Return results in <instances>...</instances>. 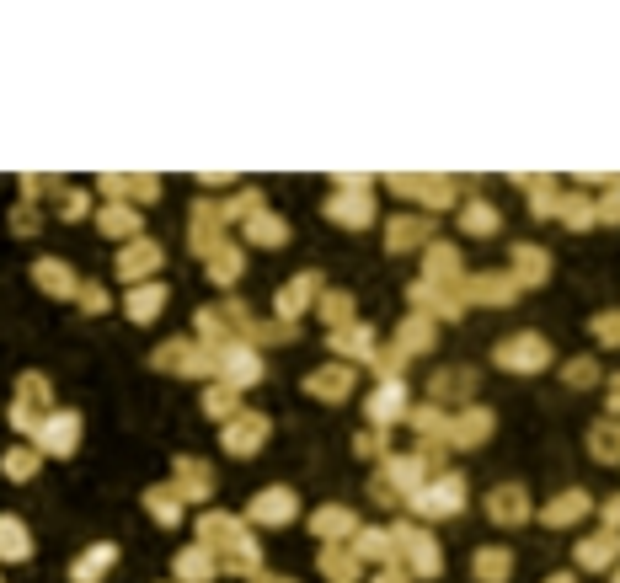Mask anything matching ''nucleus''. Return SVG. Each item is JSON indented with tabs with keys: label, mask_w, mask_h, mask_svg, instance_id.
Segmentation results:
<instances>
[{
	"label": "nucleus",
	"mask_w": 620,
	"mask_h": 583,
	"mask_svg": "<svg viewBox=\"0 0 620 583\" xmlns=\"http://www.w3.org/2000/svg\"><path fill=\"white\" fill-rule=\"evenodd\" d=\"M204 407H209V418H225V423H230V418H236V412H241V407H236V391H230V386H225V391L214 386V391L204 396Z\"/></svg>",
	"instance_id": "6ab92c4d"
},
{
	"label": "nucleus",
	"mask_w": 620,
	"mask_h": 583,
	"mask_svg": "<svg viewBox=\"0 0 620 583\" xmlns=\"http://www.w3.org/2000/svg\"><path fill=\"white\" fill-rule=\"evenodd\" d=\"M262 439H268V418H262V412H236V418L225 423V450L230 455H252Z\"/></svg>",
	"instance_id": "f03ea898"
},
{
	"label": "nucleus",
	"mask_w": 620,
	"mask_h": 583,
	"mask_svg": "<svg viewBox=\"0 0 620 583\" xmlns=\"http://www.w3.org/2000/svg\"><path fill=\"white\" fill-rule=\"evenodd\" d=\"M305 391L310 396H327V402H343L353 391V364H327V370L305 375Z\"/></svg>",
	"instance_id": "7ed1b4c3"
},
{
	"label": "nucleus",
	"mask_w": 620,
	"mask_h": 583,
	"mask_svg": "<svg viewBox=\"0 0 620 583\" xmlns=\"http://www.w3.org/2000/svg\"><path fill=\"white\" fill-rule=\"evenodd\" d=\"M423 236H428L423 220H401V225H391V241H385V247H391V252H407V247H417Z\"/></svg>",
	"instance_id": "f3484780"
},
{
	"label": "nucleus",
	"mask_w": 620,
	"mask_h": 583,
	"mask_svg": "<svg viewBox=\"0 0 620 583\" xmlns=\"http://www.w3.org/2000/svg\"><path fill=\"white\" fill-rule=\"evenodd\" d=\"M604 514H610V519H620V498H615V503H610V509H604Z\"/></svg>",
	"instance_id": "473e14b6"
},
{
	"label": "nucleus",
	"mask_w": 620,
	"mask_h": 583,
	"mask_svg": "<svg viewBox=\"0 0 620 583\" xmlns=\"http://www.w3.org/2000/svg\"><path fill=\"white\" fill-rule=\"evenodd\" d=\"M102 225L113 230V236H139V230H134V214H129V209H107V214H102Z\"/></svg>",
	"instance_id": "a878e982"
},
{
	"label": "nucleus",
	"mask_w": 620,
	"mask_h": 583,
	"mask_svg": "<svg viewBox=\"0 0 620 583\" xmlns=\"http://www.w3.org/2000/svg\"><path fill=\"white\" fill-rule=\"evenodd\" d=\"M487 434H492V412H482V407L460 412V418L449 423V444H476V439H487Z\"/></svg>",
	"instance_id": "423d86ee"
},
{
	"label": "nucleus",
	"mask_w": 620,
	"mask_h": 583,
	"mask_svg": "<svg viewBox=\"0 0 620 583\" xmlns=\"http://www.w3.org/2000/svg\"><path fill=\"white\" fill-rule=\"evenodd\" d=\"M567 386H578V391L599 386V364H594V359H572V364H567Z\"/></svg>",
	"instance_id": "aec40b11"
},
{
	"label": "nucleus",
	"mask_w": 620,
	"mask_h": 583,
	"mask_svg": "<svg viewBox=\"0 0 620 583\" xmlns=\"http://www.w3.org/2000/svg\"><path fill=\"white\" fill-rule=\"evenodd\" d=\"M583 509H588V498L583 493H567L562 503H551V519H578Z\"/></svg>",
	"instance_id": "cd10ccee"
},
{
	"label": "nucleus",
	"mask_w": 620,
	"mask_h": 583,
	"mask_svg": "<svg viewBox=\"0 0 620 583\" xmlns=\"http://www.w3.org/2000/svg\"><path fill=\"white\" fill-rule=\"evenodd\" d=\"M327 214H332V220H343V225H369L375 204H369V193H364V182H359V188H353V198H348V193H343V198H332Z\"/></svg>",
	"instance_id": "39448f33"
},
{
	"label": "nucleus",
	"mask_w": 620,
	"mask_h": 583,
	"mask_svg": "<svg viewBox=\"0 0 620 583\" xmlns=\"http://www.w3.org/2000/svg\"><path fill=\"white\" fill-rule=\"evenodd\" d=\"M369 412H375V423H391V418H401V412H407V391H401V380H396V386L385 380V386L375 391V402H369Z\"/></svg>",
	"instance_id": "9b49d317"
},
{
	"label": "nucleus",
	"mask_w": 620,
	"mask_h": 583,
	"mask_svg": "<svg viewBox=\"0 0 620 583\" xmlns=\"http://www.w3.org/2000/svg\"><path fill=\"white\" fill-rule=\"evenodd\" d=\"M209 273H214L220 284H230V279L241 273V252H236V247H214V252H209Z\"/></svg>",
	"instance_id": "dca6fc26"
},
{
	"label": "nucleus",
	"mask_w": 620,
	"mask_h": 583,
	"mask_svg": "<svg viewBox=\"0 0 620 583\" xmlns=\"http://www.w3.org/2000/svg\"><path fill=\"white\" fill-rule=\"evenodd\" d=\"M465 386H471V375H433V396H439V402H444V396H455V391H465Z\"/></svg>",
	"instance_id": "c85d7f7f"
},
{
	"label": "nucleus",
	"mask_w": 620,
	"mask_h": 583,
	"mask_svg": "<svg viewBox=\"0 0 620 583\" xmlns=\"http://www.w3.org/2000/svg\"><path fill=\"white\" fill-rule=\"evenodd\" d=\"M155 268H161V247H155V241H134V247H123V257H118L123 279H150Z\"/></svg>",
	"instance_id": "20e7f679"
},
{
	"label": "nucleus",
	"mask_w": 620,
	"mask_h": 583,
	"mask_svg": "<svg viewBox=\"0 0 620 583\" xmlns=\"http://www.w3.org/2000/svg\"><path fill=\"white\" fill-rule=\"evenodd\" d=\"M161 300H166V289H161V284L134 289V295H129V316H134V321H150L155 311H161Z\"/></svg>",
	"instance_id": "2eb2a0df"
},
{
	"label": "nucleus",
	"mask_w": 620,
	"mask_h": 583,
	"mask_svg": "<svg viewBox=\"0 0 620 583\" xmlns=\"http://www.w3.org/2000/svg\"><path fill=\"white\" fill-rule=\"evenodd\" d=\"M492 509H498L503 519H519V514H524V498H519V487H503V493H498V503H492Z\"/></svg>",
	"instance_id": "bb28decb"
},
{
	"label": "nucleus",
	"mask_w": 620,
	"mask_h": 583,
	"mask_svg": "<svg viewBox=\"0 0 620 583\" xmlns=\"http://www.w3.org/2000/svg\"><path fill=\"white\" fill-rule=\"evenodd\" d=\"M257 514H262V519H268V514H273V519H284V514H289L284 487H273V498H262V503H257Z\"/></svg>",
	"instance_id": "c756f323"
},
{
	"label": "nucleus",
	"mask_w": 620,
	"mask_h": 583,
	"mask_svg": "<svg viewBox=\"0 0 620 583\" xmlns=\"http://www.w3.org/2000/svg\"><path fill=\"white\" fill-rule=\"evenodd\" d=\"M588 450H594V460H620V418H604L588 428Z\"/></svg>",
	"instance_id": "6e6552de"
},
{
	"label": "nucleus",
	"mask_w": 620,
	"mask_h": 583,
	"mask_svg": "<svg viewBox=\"0 0 620 583\" xmlns=\"http://www.w3.org/2000/svg\"><path fill=\"white\" fill-rule=\"evenodd\" d=\"M594 337H599V343H610V348H620V311L594 316Z\"/></svg>",
	"instance_id": "5701e85b"
},
{
	"label": "nucleus",
	"mask_w": 620,
	"mask_h": 583,
	"mask_svg": "<svg viewBox=\"0 0 620 583\" xmlns=\"http://www.w3.org/2000/svg\"><path fill=\"white\" fill-rule=\"evenodd\" d=\"M498 364H503V370L535 375V370H546V364H551V348H546V337L519 332V337H508V343H498Z\"/></svg>",
	"instance_id": "f257e3e1"
},
{
	"label": "nucleus",
	"mask_w": 620,
	"mask_h": 583,
	"mask_svg": "<svg viewBox=\"0 0 620 583\" xmlns=\"http://www.w3.org/2000/svg\"><path fill=\"white\" fill-rule=\"evenodd\" d=\"M465 230H498V209H492V204H471V209H465Z\"/></svg>",
	"instance_id": "b1692460"
},
{
	"label": "nucleus",
	"mask_w": 620,
	"mask_h": 583,
	"mask_svg": "<svg viewBox=\"0 0 620 583\" xmlns=\"http://www.w3.org/2000/svg\"><path fill=\"white\" fill-rule=\"evenodd\" d=\"M514 273H519L514 284H546V273H551V257L540 252V247H519V252H514Z\"/></svg>",
	"instance_id": "0eeeda50"
},
{
	"label": "nucleus",
	"mask_w": 620,
	"mask_h": 583,
	"mask_svg": "<svg viewBox=\"0 0 620 583\" xmlns=\"http://www.w3.org/2000/svg\"><path fill=\"white\" fill-rule=\"evenodd\" d=\"M321 316L332 321V332H337V327H348V316H353V300H348V295H327V300H321Z\"/></svg>",
	"instance_id": "412c9836"
},
{
	"label": "nucleus",
	"mask_w": 620,
	"mask_h": 583,
	"mask_svg": "<svg viewBox=\"0 0 620 583\" xmlns=\"http://www.w3.org/2000/svg\"><path fill=\"white\" fill-rule=\"evenodd\" d=\"M604 402H610V418H620V375L604 386Z\"/></svg>",
	"instance_id": "2f4dec72"
},
{
	"label": "nucleus",
	"mask_w": 620,
	"mask_h": 583,
	"mask_svg": "<svg viewBox=\"0 0 620 583\" xmlns=\"http://www.w3.org/2000/svg\"><path fill=\"white\" fill-rule=\"evenodd\" d=\"M220 375H230L236 386L257 380V354H252V348H220Z\"/></svg>",
	"instance_id": "1a4fd4ad"
},
{
	"label": "nucleus",
	"mask_w": 620,
	"mask_h": 583,
	"mask_svg": "<svg viewBox=\"0 0 620 583\" xmlns=\"http://www.w3.org/2000/svg\"><path fill=\"white\" fill-rule=\"evenodd\" d=\"M562 220H567L572 230H588V225L599 220V209L588 204V193H567V198H562Z\"/></svg>",
	"instance_id": "ddd939ff"
},
{
	"label": "nucleus",
	"mask_w": 620,
	"mask_h": 583,
	"mask_svg": "<svg viewBox=\"0 0 620 583\" xmlns=\"http://www.w3.org/2000/svg\"><path fill=\"white\" fill-rule=\"evenodd\" d=\"M316 279H321V273H300V279H294V284L284 289V300H278V311H284V316H300L305 305L316 300V289H321Z\"/></svg>",
	"instance_id": "9d476101"
},
{
	"label": "nucleus",
	"mask_w": 620,
	"mask_h": 583,
	"mask_svg": "<svg viewBox=\"0 0 620 583\" xmlns=\"http://www.w3.org/2000/svg\"><path fill=\"white\" fill-rule=\"evenodd\" d=\"M471 295H476V300H492V305H503L508 295H514V279H508V273H482V279L471 284Z\"/></svg>",
	"instance_id": "4468645a"
},
{
	"label": "nucleus",
	"mask_w": 620,
	"mask_h": 583,
	"mask_svg": "<svg viewBox=\"0 0 620 583\" xmlns=\"http://www.w3.org/2000/svg\"><path fill=\"white\" fill-rule=\"evenodd\" d=\"M246 230H252V241H257V247H284V241H289V225L284 220H278V214H252V225H246Z\"/></svg>",
	"instance_id": "f8f14e48"
},
{
	"label": "nucleus",
	"mask_w": 620,
	"mask_h": 583,
	"mask_svg": "<svg viewBox=\"0 0 620 583\" xmlns=\"http://www.w3.org/2000/svg\"><path fill=\"white\" fill-rule=\"evenodd\" d=\"M38 279H43V289H54V295H75V279H70L65 263H38Z\"/></svg>",
	"instance_id": "a211bd4d"
},
{
	"label": "nucleus",
	"mask_w": 620,
	"mask_h": 583,
	"mask_svg": "<svg viewBox=\"0 0 620 583\" xmlns=\"http://www.w3.org/2000/svg\"><path fill=\"white\" fill-rule=\"evenodd\" d=\"M81 305H86V311H107V295H102V289H81Z\"/></svg>",
	"instance_id": "7c9ffc66"
},
{
	"label": "nucleus",
	"mask_w": 620,
	"mask_h": 583,
	"mask_svg": "<svg viewBox=\"0 0 620 583\" xmlns=\"http://www.w3.org/2000/svg\"><path fill=\"white\" fill-rule=\"evenodd\" d=\"M75 434H81V423H75V418H59V423H49V444H59V455H70Z\"/></svg>",
	"instance_id": "4be33fe9"
},
{
	"label": "nucleus",
	"mask_w": 620,
	"mask_h": 583,
	"mask_svg": "<svg viewBox=\"0 0 620 583\" xmlns=\"http://www.w3.org/2000/svg\"><path fill=\"white\" fill-rule=\"evenodd\" d=\"M599 220H610V225H620V177L604 188V198H599Z\"/></svg>",
	"instance_id": "393cba45"
}]
</instances>
